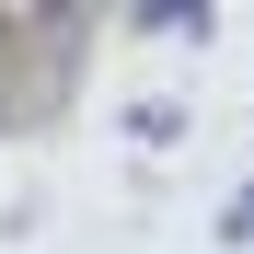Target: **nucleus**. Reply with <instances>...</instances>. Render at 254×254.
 <instances>
[{
    "label": "nucleus",
    "instance_id": "1",
    "mask_svg": "<svg viewBox=\"0 0 254 254\" xmlns=\"http://www.w3.org/2000/svg\"><path fill=\"white\" fill-rule=\"evenodd\" d=\"M220 243H254V196H231V220H220Z\"/></svg>",
    "mask_w": 254,
    "mask_h": 254
}]
</instances>
